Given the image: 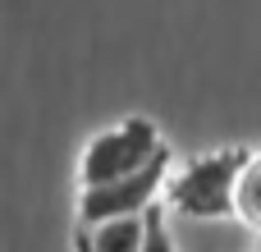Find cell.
Returning a JSON list of instances; mask_svg holds the SVG:
<instances>
[{
  "mask_svg": "<svg viewBox=\"0 0 261 252\" xmlns=\"http://www.w3.org/2000/svg\"><path fill=\"white\" fill-rule=\"evenodd\" d=\"M165 147L161 129L142 115L133 119H119L115 129H101L83 156H78V188H96V184H110V179H124L133 170H142L156 152Z\"/></svg>",
  "mask_w": 261,
  "mask_h": 252,
  "instance_id": "3",
  "label": "cell"
},
{
  "mask_svg": "<svg viewBox=\"0 0 261 252\" xmlns=\"http://www.w3.org/2000/svg\"><path fill=\"white\" fill-rule=\"evenodd\" d=\"M147 239V216H124V220H106V225H78L73 252H142Z\"/></svg>",
  "mask_w": 261,
  "mask_h": 252,
  "instance_id": "4",
  "label": "cell"
},
{
  "mask_svg": "<svg viewBox=\"0 0 261 252\" xmlns=\"http://www.w3.org/2000/svg\"><path fill=\"white\" fill-rule=\"evenodd\" d=\"M243 161H248V147L239 142L193 156L170 170L161 202L170 207V216H184V220H234V188H239Z\"/></svg>",
  "mask_w": 261,
  "mask_h": 252,
  "instance_id": "1",
  "label": "cell"
},
{
  "mask_svg": "<svg viewBox=\"0 0 261 252\" xmlns=\"http://www.w3.org/2000/svg\"><path fill=\"white\" fill-rule=\"evenodd\" d=\"M142 252H179L174 248V234H170V207L156 202L147 211V239H142Z\"/></svg>",
  "mask_w": 261,
  "mask_h": 252,
  "instance_id": "6",
  "label": "cell"
},
{
  "mask_svg": "<svg viewBox=\"0 0 261 252\" xmlns=\"http://www.w3.org/2000/svg\"><path fill=\"white\" fill-rule=\"evenodd\" d=\"M252 252H261V234H257V248H252Z\"/></svg>",
  "mask_w": 261,
  "mask_h": 252,
  "instance_id": "7",
  "label": "cell"
},
{
  "mask_svg": "<svg viewBox=\"0 0 261 252\" xmlns=\"http://www.w3.org/2000/svg\"><path fill=\"white\" fill-rule=\"evenodd\" d=\"M234 220L261 234V152H248L234 188Z\"/></svg>",
  "mask_w": 261,
  "mask_h": 252,
  "instance_id": "5",
  "label": "cell"
},
{
  "mask_svg": "<svg viewBox=\"0 0 261 252\" xmlns=\"http://www.w3.org/2000/svg\"><path fill=\"white\" fill-rule=\"evenodd\" d=\"M170 170H174V152L161 147L142 170H133L124 179H110V184H96V188H78L73 220L87 230V225H106V220H124V216H147L165 197Z\"/></svg>",
  "mask_w": 261,
  "mask_h": 252,
  "instance_id": "2",
  "label": "cell"
}]
</instances>
